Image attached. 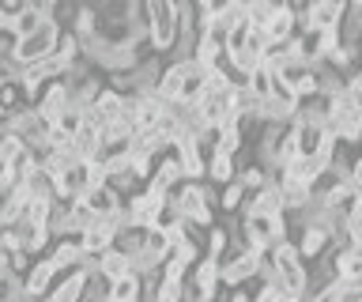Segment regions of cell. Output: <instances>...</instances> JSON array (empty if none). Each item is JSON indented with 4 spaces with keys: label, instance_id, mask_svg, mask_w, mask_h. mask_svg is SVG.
<instances>
[{
    "label": "cell",
    "instance_id": "52a82bcc",
    "mask_svg": "<svg viewBox=\"0 0 362 302\" xmlns=\"http://www.w3.org/2000/svg\"><path fill=\"white\" fill-rule=\"evenodd\" d=\"M347 19V0H313V4H298V23L302 30H339Z\"/></svg>",
    "mask_w": 362,
    "mask_h": 302
},
{
    "label": "cell",
    "instance_id": "484cf974",
    "mask_svg": "<svg viewBox=\"0 0 362 302\" xmlns=\"http://www.w3.org/2000/svg\"><path fill=\"white\" fill-rule=\"evenodd\" d=\"M110 302H144V279L129 276L121 284H110Z\"/></svg>",
    "mask_w": 362,
    "mask_h": 302
},
{
    "label": "cell",
    "instance_id": "ffe728a7",
    "mask_svg": "<svg viewBox=\"0 0 362 302\" xmlns=\"http://www.w3.org/2000/svg\"><path fill=\"white\" fill-rule=\"evenodd\" d=\"M27 155H30V144L23 137H16V132H4V137H0V166H23Z\"/></svg>",
    "mask_w": 362,
    "mask_h": 302
},
{
    "label": "cell",
    "instance_id": "9a60e30c",
    "mask_svg": "<svg viewBox=\"0 0 362 302\" xmlns=\"http://www.w3.org/2000/svg\"><path fill=\"white\" fill-rule=\"evenodd\" d=\"M49 231H53V238H57V242H64V238H79V234L87 231V219L79 216V211H76L72 204H57L53 219H49Z\"/></svg>",
    "mask_w": 362,
    "mask_h": 302
},
{
    "label": "cell",
    "instance_id": "8992f818",
    "mask_svg": "<svg viewBox=\"0 0 362 302\" xmlns=\"http://www.w3.org/2000/svg\"><path fill=\"white\" fill-rule=\"evenodd\" d=\"M264 257L268 253H260L253 250V245H245L242 253H230L223 261V287H249V284H257V276H260V265H264Z\"/></svg>",
    "mask_w": 362,
    "mask_h": 302
},
{
    "label": "cell",
    "instance_id": "ba28073f",
    "mask_svg": "<svg viewBox=\"0 0 362 302\" xmlns=\"http://www.w3.org/2000/svg\"><path fill=\"white\" fill-rule=\"evenodd\" d=\"M61 284V268H57L49 257H34V268L27 276H23V287H27V295L34 302H42V298H49L53 295V287Z\"/></svg>",
    "mask_w": 362,
    "mask_h": 302
},
{
    "label": "cell",
    "instance_id": "f546056e",
    "mask_svg": "<svg viewBox=\"0 0 362 302\" xmlns=\"http://www.w3.org/2000/svg\"><path fill=\"white\" fill-rule=\"evenodd\" d=\"M276 4H279V0H249V23H253V27H268L272 16H276Z\"/></svg>",
    "mask_w": 362,
    "mask_h": 302
},
{
    "label": "cell",
    "instance_id": "d4e9b609",
    "mask_svg": "<svg viewBox=\"0 0 362 302\" xmlns=\"http://www.w3.org/2000/svg\"><path fill=\"white\" fill-rule=\"evenodd\" d=\"M204 257H215V261H226V257H230V231L215 223V227L208 231V242H204Z\"/></svg>",
    "mask_w": 362,
    "mask_h": 302
},
{
    "label": "cell",
    "instance_id": "3957f363",
    "mask_svg": "<svg viewBox=\"0 0 362 302\" xmlns=\"http://www.w3.org/2000/svg\"><path fill=\"white\" fill-rule=\"evenodd\" d=\"M147 27H151V53H174L177 46V4L170 0H147Z\"/></svg>",
    "mask_w": 362,
    "mask_h": 302
},
{
    "label": "cell",
    "instance_id": "7c38bea8",
    "mask_svg": "<svg viewBox=\"0 0 362 302\" xmlns=\"http://www.w3.org/2000/svg\"><path fill=\"white\" fill-rule=\"evenodd\" d=\"M189 284L197 287L204 298L219 302V287H223V261H215V257H204V261L189 272Z\"/></svg>",
    "mask_w": 362,
    "mask_h": 302
},
{
    "label": "cell",
    "instance_id": "4316f807",
    "mask_svg": "<svg viewBox=\"0 0 362 302\" xmlns=\"http://www.w3.org/2000/svg\"><path fill=\"white\" fill-rule=\"evenodd\" d=\"M294 125H328V103H325V98H310V103H302Z\"/></svg>",
    "mask_w": 362,
    "mask_h": 302
},
{
    "label": "cell",
    "instance_id": "ac0fdd59",
    "mask_svg": "<svg viewBox=\"0 0 362 302\" xmlns=\"http://www.w3.org/2000/svg\"><path fill=\"white\" fill-rule=\"evenodd\" d=\"M163 72H166V69H163V61H158L155 53H151V57H144V64L132 72L136 95H155V91H158V83H163Z\"/></svg>",
    "mask_w": 362,
    "mask_h": 302
},
{
    "label": "cell",
    "instance_id": "5bb4252c",
    "mask_svg": "<svg viewBox=\"0 0 362 302\" xmlns=\"http://www.w3.org/2000/svg\"><path fill=\"white\" fill-rule=\"evenodd\" d=\"M294 245H298V253L305 257V261H317V257H325L328 250H332V234H328L325 227H298V234L291 238Z\"/></svg>",
    "mask_w": 362,
    "mask_h": 302
},
{
    "label": "cell",
    "instance_id": "d590c367",
    "mask_svg": "<svg viewBox=\"0 0 362 302\" xmlns=\"http://www.w3.org/2000/svg\"><path fill=\"white\" fill-rule=\"evenodd\" d=\"M42 302H53V298H42Z\"/></svg>",
    "mask_w": 362,
    "mask_h": 302
},
{
    "label": "cell",
    "instance_id": "9c48e42d",
    "mask_svg": "<svg viewBox=\"0 0 362 302\" xmlns=\"http://www.w3.org/2000/svg\"><path fill=\"white\" fill-rule=\"evenodd\" d=\"M68 110H72V87H68L64 80H57V83L45 87V95H42V103H38V114H42L45 125L57 129Z\"/></svg>",
    "mask_w": 362,
    "mask_h": 302
},
{
    "label": "cell",
    "instance_id": "277c9868",
    "mask_svg": "<svg viewBox=\"0 0 362 302\" xmlns=\"http://www.w3.org/2000/svg\"><path fill=\"white\" fill-rule=\"evenodd\" d=\"M124 208H129L132 231H158L163 219H166V211H170V197L155 193V189H144V193L124 200Z\"/></svg>",
    "mask_w": 362,
    "mask_h": 302
},
{
    "label": "cell",
    "instance_id": "5b68a950",
    "mask_svg": "<svg viewBox=\"0 0 362 302\" xmlns=\"http://www.w3.org/2000/svg\"><path fill=\"white\" fill-rule=\"evenodd\" d=\"M328 129L339 137V144H347V148H362V110L351 103V98H336V103H328Z\"/></svg>",
    "mask_w": 362,
    "mask_h": 302
},
{
    "label": "cell",
    "instance_id": "7a4b0ae2",
    "mask_svg": "<svg viewBox=\"0 0 362 302\" xmlns=\"http://www.w3.org/2000/svg\"><path fill=\"white\" fill-rule=\"evenodd\" d=\"M272 265H276V276H279V287L287 291L291 298H310V261L298 253L294 242H283L268 253Z\"/></svg>",
    "mask_w": 362,
    "mask_h": 302
},
{
    "label": "cell",
    "instance_id": "4fadbf2b",
    "mask_svg": "<svg viewBox=\"0 0 362 302\" xmlns=\"http://www.w3.org/2000/svg\"><path fill=\"white\" fill-rule=\"evenodd\" d=\"M49 261L61 268V272L68 276V272H76V268H87V261H90V253L83 250V242L79 238H64V242H53V250L45 253Z\"/></svg>",
    "mask_w": 362,
    "mask_h": 302
},
{
    "label": "cell",
    "instance_id": "7402d4cb",
    "mask_svg": "<svg viewBox=\"0 0 362 302\" xmlns=\"http://www.w3.org/2000/svg\"><path fill=\"white\" fill-rule=\"evenodd\" d=\"M200 64H208V69H215V64H223L226 61V46H223V38L219 35H200L197 38V53H192Z\"/></svg>",
    "mask_w": 362,
    "mask_h": 302
},
{
    "label": "cell",
    "instance_id": "30bf717a",
    "mask_svg": "<svg viewBox=\"0 0 362 302\" xmlns=\"http://www.w3.org/2000/svg\"><path fill=\"white\" fill-rule=\"evenodd\" d=\"M174 155H177V163H181V170H185V178L189 182H204L208 178V148H204L200 140H181L177 148H174Z\"/></svg>",
    "mask_w": 362,
    "mask_h": 302
},
{
    "label": "cell",
    "instance_id": "d6a6232c",
    "mask_svg": "<svg viewBox=\"0 0 362 302\" xmlns=\"http://www.w3.org/2000/svg\"><path fill=\"white\" fill-rule=\"evenodd\" d=\"M226 302H253V291L238 287V291H230V298H226Z\"/></svg>",
    "mask_w": 362,
    "mask_h": 302
},
{
    "label": "cell",
    "instance_id": "83f0119b",
    "mask_svg": "<svg viewBox=\"0 0 362 302\" xmlns=\"http://www.w3.org/2000/svg\"><path fill=\"white\" fill-rule=\"evenodd\" d=\"M328 64H332L339 76H355L358 72V46H339L332 57H328Z\"/></svg>",
    "mask_w": 362,
    "mask_h": 302
},
{
    "label": "cell",
    "instance_id": "603a6c76",
    "mask_svg": "<svg viewBox=\"0 0 362 302\" xmlns=\"http://www.w3.org/2000/svg\"><path fill=\"white\" fill-rule=\"evenodd\" d=\"M245 200H249V189L238 182V178H234L230 185L219 189V211H230V216H238V211L245 208Z\"/></svg>",
    "mask_w": 362,
    "mask_h": 302
},
{
    "label": "cell",
    "instance_id": "d6986e66",
    "mask_svg": "<svg viewBox=\"0 0 362 302\" xmlns=\"http://www.w3.org/2000/svg\"><path fill=\"white\" fill-rule=\"evenodd\" d=\"M245 148V129L242 121H230V125L219 129V137H215V155H230V159H238V151Z\"/></svg>",
    "mask_w": 362,
    "mask_h": 302
},
{
    "label": "cell",
    "instance_id": "8fae6325",
    "mask_svg": "<svg viewBox=\"0 0 362 302\" xmlns=\"http://www.w3.org/2000/svg\"><path fill=\"white\" fill-rule=\"evenodd\" d=\"M189 178H185V170H181V163H177V155L170 151V155H163L158 159V166H155V174H151V182H147V189H155V193H177L181 185H185Z\"/></svg>",
    "mask_w": 362,
    "mask_h": 302
},
{
    "label": "cell",
    "instance_id": "e575fe53",
    "mask_svg": "<svg viewBox=\"0 0 362 302\" xmlns=\"http://www.w3.org/2000/svg\"><path fill=\"white\" fill-rule=\"evenodd\" d=\"M358 200H362V189H358Z\"/></svg>",
    "mask_w": 362,
    "mask_h": 302
},
{
    "label": "cell",
    "instance_id": "1f68e13d",
    "mask_svg": "<svg viewBox=\"0 0 362 302\" xmlns=\"http://www.w3.org/2000/svg\"><path fill=\"white\" fill-rule=\"evenodd\" d=\"M347 98L362 110V69H358L355 76H347Z\"/></svg>",
    "mask_w": 362,
    "mask_h": 302
},
{
    "label": "cell",
    "instance_id": "44dd1931",
    "mask_svg": "<svg viewBox=\"0 0 362 302\" xmlns=\"http://www.w3.org/2000/svg\"><path fill=\"white\" fill-rule=\"evenodd\" d=\"M234 178H238V159H230V155H208V182L211 185H230L234 182Z\"/></svg>",
    "mask_w": 362,
    "mask_h": 302
},
{
    "label": "cell",
    "instance_id": "836d02e7",
    "mask_svg": "<svg viewBox=\"0 0 362 302\" xmlns=\"http://www.w3.org/2000/svg\"><path fill=\"white\" fill-rule=\"evenodd\" d=\"M358 69H362V46H358Z\"/></svg>",
    "mask_w": 362,
    "mask_h": 302
},
{
    "label": "cell",
    "instance_id": "2e32d148",
    "mask_svg": "<svg viewBox=\"0 0 362 302\" xmlns=\"http://www.w3.org/2000/svg\"><path fill=\"white\" fill-rule=\"evenodd\" d=\"M98 276L106 279V284H121V279L136 276V261L121 250H110V253L98 257Z\"/></svg>",
    "mask_w": 362,
    "mask_h": 302
},
{
    "label": "cell",
    "instance_id": "4dcf8cb0",
    "mask_svg": "<svg viewBox=\"0 0 362 302\" xmlns=\"http://www.w3.org/2000/svg\"><path fill=\"white\" fill-rule=\"evenodd\" d=\"M27 4H30V0H4V4H0V27L16 23V19L27 12Z\"/></svg>",
    "mask_w": 362,
    "mask_h": 302
},
{
    "label": "cell",
    "instance_id": "f1b7e54d",
    "mask_svg": "<svg viewBox=\"0 0 362 302\" xmlns=\"http://www.w3.org/2000/svg\"><path fill=\"white\" fill-rule=\"evenodd\" d=\"M238 182L249 189V197H257L272 185V178H268V170H260V166H242V170H238Z\"/></svg>",
    "mask_w": 362,
    "mask_h": 302
},
{
    "label": "cell",
    "instance_id": "e0dca14e",
    "mask_svg": "<svg viewBox=\"0 0 362 302\" xmlns=\"http://www.w3.org/2000/svg\"><path fill=\"white\" fill-rule=\"evenodd\" d=\"M87 284H90V268H76V272L61 276V284L53 287V302H83L87 295Z\"/></svg>",
    "mask_w": 362,
    "mask_h": 302
},
{
    "label": "cell",
    "instance_id": "cb8c5ba5",
    "mask_svg": "<svg viewBox=\"0 0 362 302\" xmlns=\"http://www.w3.org/2000/svg\"><path fill=\"white\" fill-rule=\"evenodd\" d=\"M317 83H321V98H325V103H336V98L347 95V76H339L332 64H328V69L317 76Z\"/></svg>",
    "mask_w": 362,
    "mask_h": 302
},
{
    "label": "cell",
    "instance_id": "6da1fadb",
    "mask_svg": "<svg viewBox=\"0 0 362 302\" xmlns=\"http://www.w3.org/2000/svg\"><path fill=\"white\" fill-rule=\"evenodd\" d=\"M215 208H219V185L185 182L177 193H170V211H177L181 219L200 227V231L215 227Z\"/></svg>",
    "mask_w": 362,
    "mask_h": 302
}]
</instances>
